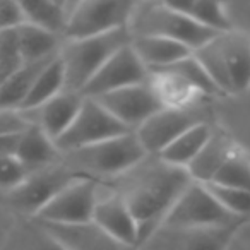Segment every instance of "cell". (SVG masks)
<instances>
[{"label": "cell", "instance_id": "4dcf8cb0", "mask_svg": "<svg viewBox=\"0 0 250 250\" xmlns=\"http://www.w3.org/2000/svg\"><path fill=\"white\" fill-rule=\"evenodd\" d=\"M208 190L214 195V199L236 218L249 219L250 218V192L238 190V188L223 187L216 184H206Z\"/></svg>", "mask_w": 250, "mask_h": 250}, {"label": "cell", "instance_id": "836d02e7", "mask_svg": "<svg viewBox=\"0 0 250 250\" xmlns=\"http://www.w3.org/2000/svg\"><path fill=\"white\" fill-rule=\"evenodd\" d=\"M22 24H26V18L22 12L21 2L0 0V35L14 31Z\"/></svg>", "mask_w": 250, "mask_h": 250}, {"label": "cell", "instance_id": "52a82bcc", "mask_svg": "<svg viewBox=\"0 0 250 250\" xmlns=\"http://www.w3.org/2000/svg\"><path fill=\"white\" fill-rule=\"evenodd\" d=\"M247 219L229 214L204 184L192 182L178 197L163 225L167 228H223L238 226ZM160 226V228H161Z\"/></svg>", "mask_w": 250, "mask_h": 250}, {"label": "cell", "instance_id": "7a4b0ae2", "mask_svg": "<svg viewBox=\"0 0 250 250\" xmlns=\"http://www.w3.org/2000/svg\"><path fill=\"white\" fill-rule=\"evenodd\" d=\"M219 94L238 96L250 87V36L238 29L218 33L194 52Z\"/></svg>", "mask_w": 250, "mask_h": 250}, {"label": "cell", "instance_id": "d4e9b609", "mask_svg": "<svg viewBox=\"0 0 250 250\" xmlns=\"http://www.w3.org/2000/svg\"><path fill=\"white\" fill-rule=\"evenodd\" d=\"M59 57V55H57ZM55 59V57H53ZM53 59L43 60L38 63H24L21 69H18L7 83L0 87V110H14L19 111L22 103L28 98L29 91H31L35 81L42 74V70L52 62Z\"/></svg>", "mask_w": 250, "mask_h": 250}, {"label": "cell", "instance_id": "f546056e", "mask_svg": "<svg viewBox=\"0 0 250 250\" xmlns=\"http://www.w3.org/2000/svg\"><path fill=\"white\" fill-rule=\"evenodd\" d=\"M211 184L250 192V158L238 149L223 165Z\"/></svg>", "mask_w": 250, "mask_h": 250}, {"label": "cell", "instance_id": "d6a6232c", "mask_svg": "<svg viewBox=\"0 0 250 250\" xmlns=\"http://www.w3.org/2000/svg\"><path fill=\"white\" fill-rule=\"evenodd\" d=\"M28 177L29 171L16 156H0V188L2 190H14Z\"/></svg>", "mask_w": 250, "mask_h": 250}, {"label": "cell", "instance_id": "f1b7e54d", "mask_svg": "<svg viewBox=\"0 0 250 250\" xmlns=\"http://www.w3.org/2000/svg\"><path fill=\"white\" fill-rule=\"evenodd\" d=\"M154 70H165V72H171V74H175V76L182 77V79L187 81L194 89H197L202 96H214V94H219L218 87L214 86V83H212L211 77L208 76L204 67L199 63V60L195 59L194 53H192L190 57H185V59L171 63V65L161 67V69H154ZM149 72H153V70H149Z\"/></svg>", "mask_w": 250, "mask_h": 250}, {"label": "cell", "instance_id": "44dd1931", "mask_svg": "<svg viewBox=\"0 0 250 250\" xmlns=\"http://www.w3.org/2000/svg\"><path fill=\"white\" fill-rule=\"evenodd\" d=\"M22 12L28 24L63 38L74 2L63 0H26L21 2Z\"/></svg>", "mask_w": 250, "mask_h": 250}, {"label": "cell", "instance_id": "8fae6325", "mask_svg": "<svg viewBox=\"0 0 250 250\" xmlns=\"http://www.w3.org/2000/svg\"><path fill=\"white\" fill-rule=\"evenodd\" d=\"M76 180V175L70 173L62 163H57L46 170L29 175L18 188L7 192V201L18 212L28 218H36L57 194Z\"/></svg>", "mask_w": 250, "mask_h": 250}, {"label": "cell", "instance_id": "2e32d148", "mask_svg": "<svg viewBox=\"0 0 250 250\" xmlns=\"http://www.w3.org/2000/svg\"><path fill=\"white\" fill-rule=\"evenodd\" d=\"M83 103V94L65 89L36 110L24 111V115L29 120V124L42 129L50 139L57 141L74 124Z\"/></svg>", "mask_w": 250, "mask_h": 250}, {"label": "cell", "instance_id": "9a60e30c", "mask_svg": "<svg viewBox=\"0 0 250 250\" xmlns=\"http://www.w3.org/2000/svg\"><path fill=\"white\" fill-rule=\"evenodd\" d=\"M93 221L110 236H113L117 242L124 243L125 247H130L134 250H139V225H137L130 209L124 202V199L118 194H115L113 190H110L108 195L100 194V201L94 209Z\"/></svg>", "mask_w": 250, "mask_h": 250}, {"label": "cell", "instance_id": "277c9868", "mask_svg": "<svg viewBox=\"0 0 250 250\" xmlns=\"http://www.w3.org/2000/svg\"><path fill=\"white\" fill-rule=\"evenodd\" d=\"M127 29L132 38L156 36L171 40L188 46L192 52L204 46L218 35L171 7L170 2H136Z\"/></svg>", "mask_w": 250, "mask_h": 250}, {"label": "cell", "instance_id": "d6986e66", "mask_svg": "<svg viewBox=\"0 0 250 250\" xmlns=\"http://www.w3.org/2000/svg\"><path fill=\"white\" fill-rule=\"evenodd\" d=\"M16 158L31 175L60 163L62 154L55 146V141L50 139L42 129L31 125L19 139Z\"/></svg>", "mask_w": 250, "mask_h": 250}, {"label": "cell", "instance_id": "9c48e42d", "mask_svg": "<svg viewBox=\"0 0 250 250\" xmlns=\"http://www.w3.org/2000/svg\"><path fill=\"white\" fill-rule=\"evenodd\" d=\"M199 124H209V113L201 104L192 108H161L141 125L136 136L147 154L158 156L175 139Z\"/></svg>", "mask_w": 250, "mask_h": 250}, {"label": "cell", "instance_id": "603a6c76", "mask_svg": "<svg viewBox=\"0 0 250 250\" xmlns=\"http://www.w3.org/2000/svg\"><path fill=\"white\" fill-rule=\"evenodd\" d=\"M132 48L137 53L147 70L161 69V67L171 65L178 60L190 57L192 50L182 43L171 42V40L156 38V36H139L132 38Z\"/></svg>", "mask_w": 250, "mask_h": 250}, {"label": "cell", "instance_id": "ba28073f", "mask_svg": "<svg viewBox=\"0 0 250 250\" xmlns=\"http://www.w3.org/2000/svg\"><path fill=\"white\" fill-rule=\"evenodd\" d=\"M129 132L130 130L120 124L110 111L104 110L96 100L84 98L77 118L67 129V132L55 141V146L59 147L60 154H67Z\"/></svg>", "mask_w": 250, "mask_h": 250}, {"label": "cell", "instance_id": "4fadbf2b", "mask_svg": "<svg viewBox=\"0 0 250 250\" xmlns=\"http://www.w3.org/2000/svg\"><path fill=\"white\" fill-rule=\"evenodd\" d=\"M147 79H149L147 67L134 52L132 45H127L118 50L101 67L100 72L89 81V84L84 87L81 94L84 98H98L125 87L139 86L147 83Z\"/></svg>", "mask_w": 250, "mask_h": 250}, {"label": "cell", "instance_id": "83f0119b", "mask_svg": "<svg viewBox=\"0 0 250 250\" xmlns=\"http://www.w3.org/2000/svg\"><path fill=\"white\" fill-rule=\"evenodd\" d=\"M5 250H65L60 242L35 218L26 219L11 231Z\"/></svg>", "mask_w": 250, "mask_h": 250}, {"label": "cell", "instance_id": "5bb4252c", "mask_svg": "<svg viewBox=\"0 0 250 250\" xmlns=\"http://www.w3.org/2000/svg\"><path fill=\"white\" fill-rule=\"evenodd\" d=\"M104 110H108L130 132H136L144 122L163 108L149 83L118 89L103 96L93 98Z\"/></svg>", "mask_w": 250, "mask_h": 250}, {"label": "cell", "instance_id": "e0dca14e", "mask_svg": "<svg viewBox=\"0 0 250 250\" xmlns=\"http://www.w3.org/2000/svg\"><path fill=\"white\" fill-rule=\"evenodd\" d=\"M42 225L59 240L65 250H134L117 242L94 221L79 223V225H52V223H42Z\"/></svg>", "mask_w": 250, "mask_h": 250}, {"label": "cell", "instance_id": "ffe728a7", "mask_svg": "<svg viewBox=\"0 0 250 250\" xmlns=\"http://www.w3.org/2000/svg\"><path fill=\"white\" fill-rule=\"evenodd\" d=\"M14 35L22 63H38L53 59L60 53L63 43V38L28 22L14 29Z\"/></svg>", "mask_w": 250, "mask_h": 250}, {"label": "cell", "instance_id": "d590c367", "mask_svg": "<svg viewBox=\"0 0 250 250\" xmlns=\"http://www.w3.org/2000/svg\"><path fill=\"white\" fill-rule=\"evenodd\" d=\"M21 136H0V156H16Z\"/></svg>", "mask_w": 250, "mask_h": 250}, {"label": "cell", "instance_id": "e575fe53", "mask_svg": "<svg viewBox=\"0 0 250 250\" xmlns=\"http://www.w3.org/2000/svg\"><path fill=\"white\" fill-rule=\"evenodd\" d=\"M31 127L22 111L0 110V136H19Z\"/></svg>", "mask_w": 250, "mask_h": 250}, {"label": "cell", "instance_id": "ac0fdd59", "mask_svg": "<svg viewBox=\"0 0 250 250\" xmlns=\"http://www.w3.org/2000/svg\"><path fill=\"white\" fill-rule=\"evenodd\" d=\"M240 147L229 136H226L221 130H214L204 146V149L199 153V156L190 163L187 171L190 173L192 180L199 184H211L223 165L238 151Z\"/></svg>", "mask_w": 250, "mask_h": 250}, {"label": "cell", "instance_id": "484cf974", "mask_svg": "<svg viewBox=\"0 0 250 250\" xmlns=\"http://www.w3.org/2000/svg\"><path fill=\"white\" fill-rule=\"evenodd\" d=\"M62 91H65V70H63V63L59 55L42 70L19 111L24 113V111L36 110Z\"/></svg>", "mask_w": 250, "mask_h": 250}, {"label": "cell", "instance_id": "5b68a950", "mask_svg": "<svg viewBox=\"0 0 250 250\" xmlns=\"http://www.w3.org/2000/svg\"><path fill=\"white\" fill-rule=\"evenodd\" d=\"M132 43L129 29L86 40H63L60 60L65 70V89L83 93L100 69L124 46Z\"/></svg>", "mask_w": 250, "mask_h": 250}, {"label": "cell", "instance_id": "1f68e13d", "mask_svg": "<svg viewBox=\"0 0 250 250\" xmlns=\"http://www.w3.org/2000/svg\"><path fill=\"white\" fill-rule=\"evenodd\" d=\"M22 65L24 63L19 55L14 31L2 33L0 35V87L4 86L9 77Z\"/></svg>", "mask_w": 250, "mask_h": 250}, {"label": "cell", "instance_id": "7402d4cb", "mask_svg": "<svg viewBox=\"0 0 250 250\" xmlns=\"http://www.w3.org/2000/svg\"><path fill=\"white\" fill-rule=\"evenodd\" d=\"M163 108H192L204 98L187 81L165 70H153L147 79Z\"/></svg>", "mask_w": 250, "mask_h": 250}, {"label": "cell", "instance_id": "4316f807", "mask_svg": "<svg viewBox=\"0 0 250 250\" xmlns=\"http://www.w3.org/2000/svg\"><path fill=\"white\" fill-rule=\"evenodd\" d=\"M171 7L180 11L187 18L206 29L214 33H223L233 29L226 9L219 2H204V0H168Z\"/></svg>", "mask_w": 250, "mask_h": 250}, {"label": "cell", "instance_id": "3957f363", "mask_svg": "<svg viewBox=\"0 0 250 250\" xmlns=\"http://www.w3.org/2000/svg\"><path fill=\"white\" fill-rule=\"evenodd\" d=\"M147 156L136 132L103 141L72 153L62 154L60 163L77 178H89L98 184L115 180L139 165Z\"/></svg>", "mask_w": 250, "mask_h": 250}, {"label": "cell", "instance_id": "30bf717a", "mask_svg": "<svg viewBox=\"0 0 250 250\" xmlns=\"http://www.w3.org/2000/svg\"><path fill=\"white\" fill-rule=\"evenodd\" d=\"M100 194L101 184L89 178H77L57 194L35 219L52 225H79L93 221Z\"/></svg>", "mask_w": 250, "mask_h": 250}, {"label": "cell", "instance_id": "cb8c5ba5", "mask_svg": "<svg viewBox=\"0 0 250 250\" xmlns=\"http://www.w3.org/2000/svg\"><path fill=\"white\" fill-rule=\"evenodd\" d=\"M212 129L211 124H199L192 129H188L187 132L182 134L178 139H175L173 143L168 147H165L158 156L168 165H173V167H180L187 170L190 167V163L199 156L204 146L211 139Z\"/></svg>", "mask_w": 250, "mask_h": 250}, {"label": "cell", "instance_id": "6da1fadb", "mask_svg": "<svg viewBox=\"0 0 250 250\" xmlns=\"http://www.w3.org/2000/svg\"><path fill=\"white\" fill-rule=\"evenodd\" d=\"M192 182L185 168L173 167L160 156L147 154L139 165L106 185L124 199L134 214L143 245L163 225L167 214Z\"/></svg>", "mask_w": 250, "mask_h": 250}, {"label": "cell", "instance_id": "8992f818", "mask_svg": "<svg viewBox=\"0 0 250 250\" xmlns=\"http://www.w3.org/2000/svg\"><path fill=\"white\" fill-rule=\"evenodd\" d=\"M136 2L83 0L74 2L63 40H86L129 28Z\"/></svg>", "mask_w": 250, "mask_h": 250}, {"label": "cell", "instance_id": "7c38bea8", "mask_svg": "<svg viewBox=\"0 0 250 250\" xmlns=\"http://www.w3.org/2000/svg\"><path fill=\"white\" fill-rule=\"evenodd\" d=\"M238 226L223 228H158L139 250H226Z\"/></svg>", "mask_w": 250, "mask_h": 250}]
</instances>
